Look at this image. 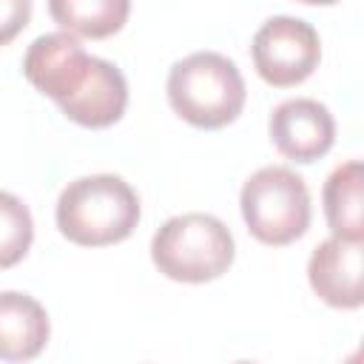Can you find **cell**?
I'll list each match as a JSON object with an SVG mask.
<instances>
[{"label":"cell","instance_id":"ba28073f","mask_svg":"<svg viewBox=\"0 0 364 364\" xmlns=\"http://www.w3.org/2000/svg\"><path fill=\"white\" fill-rule=\"evenodd\" d=\"M313 293L336 310H358L364 304V250L355 239L330 236L318 242L307 262Z\"/></svg>","mask_w":364,"mask_h":364},{"label":"cell","instance_id":"8fae6325","mask_svg":"<svg viewBox=\"0 0 364 364\" xmlns=\"http://www.w3.org/2000/svg\"><path fill=\"white\" fill-rule=\"evenodd\" d=\"M48 14L74 37L105 40L128 23L131 0H48Z\"/></svg>","mask_w":364,"mask_h":364},{"label":"cell","instance_id":"9c48e42d","mask_svg":"<svg viewBox=\"0 0 364 364\" xmlns=\"http://www.w3.org/2000/svg\"><path fill=\"white\" fill-rule=\"evenodd\" d=\"M51 336L46 307L17 290L0 293V361H28L37 358Z\"/></svg>","mask_w":364,"mask_h":364},{"label":"cell","instance_id":"8992f818","mask_svg":"<svg viewBox=\"0 0 364 364\" xmlns=\"http://www.w3.org/2000/svg\"><path fill=\"white\" fill-rule=\"evenodd\" d=\"M256 74L273 88H293L304 82L321 60L318 31L301 20L276 14L259 26L250 43Z\"/></svg>","mask_w":364,"mask_h":364},{"label":"cell","instance_id":"6da1fadb","mask_svg":"<svg viewBox=\"0 0 364 364\" xmlns=\"http://www.w3.org/2000/svg\"><path fill=\"white\" fill-rule=\"evenodd\" d=\"M23 74L82 128H108L125 114V74L114 63L91 57L68 31L40 34L26 48Z\"/></svg>","mask_w":364,"mask_h":364},{"label":"cell","instance_id":"4fadbf2b","mask_svg":"<svg viewBox=\"0 0 364 364\" xmlns=\"http://www.w3.org/2000/svg\"><path fill=\"white\" fill-rule=\"evenodd\" d=\"M31 20V0H0V46H9Z\"/></svg>","mask_w":364,"mask_h":364},{"label":"cell","instance_id":"30bf717a","mask_svg":"<svg viewBox=\"0 0 364 364\" xmlns=\"http://www.w3.org/2000/svg\"><path fill=\"white\" fill-rule=\"evenodd\" d=\"M324 219L333 236L364 239V168L358 159H347L324 182Z\"/></svg>","mask_w":364,"mask_h":364},{"label":"cell","instance_id":"7c38bea8","mask_svg":"<svg viewBox=\"0 0 364 364\" xmlns=\"http://www.w3.org/2000/svg\"><path fill=\"white\" fill-rule=\"evenodd\" d=\"M31 242H34L31 210L14 193L0 191V270L23 262Z\"/></svg>","mask_w":364,"mask_h":364},{"label":"cell","instance_id":"5b68a950","mask_svg":"<svg viewBox=\"0 0 364 364\" xmlns=\"http://www.w3.org/2000/svg\"><path fill=\"white\" fill-rule=\"evenodd\" d=\"M242 219L262 245H290L310 228L313 208L304 179L287 165H264L247 176L239 193Z\"/></svg>","mask_w":364,"mask_h":364},{"label":"cell","instance_id":"3957f363","mask_svg":"<svg viewBox=\"0 0 364 364\" xmlns=\"http://www.w3.org/2000/svg\"><path fill=\"white\" fill-rule=\"evenodd\" d=\"M168 102L193 128L216 131L245 108V80L236 63L219 51H196L168 71Z\"/></svg>","mask_w":364,"mask_h":364},{"label":"cell","instance_id":"5bb4252c","mask_svg":"<svg viewBox=\"0 0 364 364\" xmlns=\"http://www.w3.org/2000/svg\"><path fill=\"white\" fill-rule=\"evenodd\" d=\"M299 3H307V6H333L338 0H299Z\"/></svg>","mask_w":364,"mask_h":364},{"label":"cell","instance_id":"7a4b0ae2","mask_svg":"<svg viewBox=\"0 0 364 364\" xmlns=\"http://www.w3.org/2000/svg\"><path fill=\"white\" fill-rule=\"evenodd\" d=\"M139 216L136 191L114 173H91L68 182L54 208L60 233L82 247H105L128 239Z\"/></svg>","mask_w":364,"mask_h":364},{"label":"cell","instance_id":"52a82bcc","mask_svg":"<svg viewBox=\"0 0 364 364\" xmlns=\"http://www.w3.org/2000/svg\"><path fill=\"white\" fill-rule=\"evenodd\" d=\"M276 151L293 162H316L336 142V119L330 108L310 97L284 100L273 108L267 122Z\"/></svg>","mask_w":364,"mask_h":364},{"label":"cell","instance_id":"277c9868","mask_svg":"<svg viewBox=\"0 0 364 364\" xmlns=\"http://www.w3.org/2000/svg\"><path fill=\"white\" fill-rule=\"evenodd\" d=\"M233 259V233L210 213L171 216L151 239V262L156 270L185 284H205L225 276Z\"/></svg>","mask_w":364,"mask_h":364}]
</instances>
